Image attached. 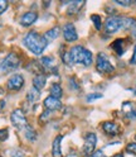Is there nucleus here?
<instances>
[{
  "mask_svg": "<svg viewBox=\"0 0 136 157\" xmlns=\"http://www.w3.org/2000/svg\"><path fill=\"white\" fill-rule=\"evenodd\" d=\"M24 44L32 53L39 56L43 53V51L48 46V41L44 38V36L37 33V32H29L24 37Z\"/></svg>",
  "mask_w": 136,
  "mask_h": 157,
  "instance_id": "f257e3e1",
  "label": "nucleus"
},
{
  "mask_svg": "<svg viewBox=\"0 0 136 157\" xmlns=\"http://www.w3.org/2000/svg\"><path fill=\"white\" fill-rule=\"evenodd\" d=\"M70 62L71 63H80L83 66H90L93 61L92 52L88 51L83 46H73L71 48L70 53Z\"/></svg>",
  "mask_w": 136,
  "mask_h": 157,
  "instance_id": "f03ea898",
  "label": "nucleus"
},
{
  "mask_svg": "<svg viewBox=\"0 0 136 157\" xmlns=\"http://www.w3.org/2000/svg\"><path fill=\"white\" fill-rule=\"evenodd\" d=\"M125 21H126V18H123V17H119V15L110 17L105 23L106 33L113 34L116 32L121 31V29H123L125 28Z\"/></svg>",
  "mask_w": 136,
  "mask_h": 157,
  "instance_id": "7ed1b4c3",
  "label": "nucleus"
},
{
  "mask_svg": "<svg viewBox=\"0 0 136 157\" xmlns=\"http://www.w3.org/2000/svg\"><path fill=\"white\" fill-rule=\"evenodd\" d=\"M19 65H20V58L16 53L12 52L0 62V70H2V72H10L16 70Z\"/></svg>",
  "mask_w": 136,
  "mask_h": 157,
  "instance_id": "20e7f679",
  "label": "nucleus"
},
{
  "mask_svg": "<svg viewBox=\"0 0 136 157\" xmlns=\"http://www.w3.org/2000/svg\"><path fill=\"white\" fill-rule=\"evenodd\" d=\"M96 68L97 71L101 74H111L115 71V67L111 65L109 57L106 53L100 52L97 55V61H96Z\"/></svg>",
  "mask_w": 136,
  "mask_h": 157,
  "instance_id": "39448f33",
  "label": "nucleus"
},
{
  "mask_svg": "<svg viewBox=\"0 0 136 157\" xmlns=\"http://www.w3.org/2000/svg\"><path fill=\"white\" fill-rule=\"evenodd\" d=\"M10 121H12V124L18 129H24L25 127L28 125L27 117L23 113V110H20V109H15L10 114Z\"/></svg>",
  "mask_w": 136,
  "mask_h": 157,
  "instance_id": "423d86ee",
  "label": "nucleus"
},
{
  "mask_svg": "<svg viewBox=\"0 0 136 157\" xmlns=\"http://www.w3.org/2000/svg\"><path fill=\"white\" fill-rule=\"evenodd\" d=\"M96 143H97V136L95 133H88L86 136V140H84L83 153H86L87 156L92 155L95 152V148H96Z\"/></svg>",
  "mask_w": 136,
  "mask_h": 157,
  "instance_id": "0eeeda50",
  "label": "nucleus"
},
{
  "mask_svg": "<svg viewBox=\"0 0 136 157\" xmlns=\"http://www.w3.org/2000/svg\"><path fill=\"white\" fill-rule=\"evenodd\" d=\"M24 86V77L20 74H15L8 80V89L13 91H19Z\"/></svg>",
  "mask_w": 136,
  "mask_h": 157,
  "instance_id": "6e6552de",
  "label": "nucleus"
},
{
  "mask_svg": "<svg viewBox=\"0 0 136 157\" xmlns=\"http://www.w3.org/2000/svg\"><path fill=\"white\" fill-rule=\"evenodd\" d=\"M63 37L67 42H74L78 39V34H77L76 27L72 23H67L63 27Z\"/></svg>",
  "mask_w": 136,
  "mask_h": 157,
  "instance_id": "1a4fd4ad",
  "label": "nucleus"
},
{
  "mask_svg": "<svg viewBox=\"0 0 136 157\" xmlns=\"http://www.w3.org/2000/svg\"><path fill=\"white\" fill-rule=\"evenodd\" d=\"M43 104L48 110H58V109H61V106H62L61 100L57 99V98H54V96H51V95L45 98Z\"/></svg>",
  "mask_w": 136,
  "mask_h": 157,
  "instance_id": "9d476101",
  "label": "nucleus"
},
{
  "mask_svg": "<svg viewBox=\"0 0 136 157\" xmlns=\"http://www.w3.org/2000/svg\"><path fill=\"white\" fill-rule=\"evenodd\" d=\"M37 19H38V14L35 12H28L25 14L22 15L20 18V24L23 27H29V25H32L37 22Z\"/></svg>",
  "mask_w": 136,
  "mask_h": 157,
  "instance_id": "9b49d317",
  "label": "nucleus"
},
{
  "mask_svg": "<svg viewBox=\"0 0 136 157\" xmlns=\"http://www.w3.org/2000/svg\"><path fill=\"white\" fill-rule=\"evenodd\" d=\"M102 129L105 133H107L110 136H116L120 133V127L115 122H105L102 124Z\"/></svg>",
  "mask_w": 136,
  "mask_h": 157,
  "instance_id": "f8f14e48",
  "label": "nucleus"
},
{
  "mask_svg": "<svg viewBox=\"0 0 136 157\" xmlns=\"http://www.w3.org/2000/svg\"><path fill=\"white\" fill-rule=\"evenodd\" d=\"M61 144H62V136H57L53 144H52V155L53 157H62V148H61Z\"/></svg>",
  "mask_w": 136,
  "mask_h": 157,
  "instance_id": "ddd939ff",
  "label": "nucleus"
},
{
  "mask_svg": "<svg viewBox=\"0 0 136 157\" xmlns=\"http://www.w3.org/2000/svg\"><path fill=\"white\" fill-rule=\"evenodd\" d=\"M45 81H47V78L44 75H37L33 78V87H35L37 90H42L45 86Z\"/></svg>",
  "mask_w": 136,
  "mask_h": 157,
  "instance_id": "4468645a",
  "label": "nucleus"
},
{
  "mask_svg": "<svg viewBox=\"0 0 136 157\" xmlns=\"http://www.w3.org/2000/svg\"><path fill=\"white\" fill-rule=\"evenodd\" d=\"M59 28L58 27H54V28H52V29H49V31H47L45 32V34H44V38L47 39L48 42L49 41H54V39H57L58 37H59Z\"/></svg>",
  "mask_w": 136,
  "mask_h": 157,
  "instance_id": "2eb2a0df",
  "label": "nucleus"
},
{
  "mask_svg": "<svg viewBox=\"0 0 136 157\" xmlns=\"http://www.w3.org/2000/svg\"><path fill=\"white\" fill-rule=\"evenodd\" d=\"M84 5V2H72L70 4V6H68L67 9V13L72 15V14H76V13H78L80 12V9Z\"/></svg>",
  "mask_w": 136,
  "mask_h": 157,
  "instance_id": "dca6fc26",
  "label": "nucleus"
},
{
  "mask_svg": "<svg viewBox=\"0 0 136 157\" xmlns=\"http://www.w3.org/2000/svg\"><path fill=\"white\" fill-rule=\"evenodd\" d=\"M39 98H41V91L37 90L35 87H32V89L29 90L28 94H27V99H28V101H30V103H35Z\"/></svg>",
  "mask_w": 136,
  "mask_h": 157,
  "instance_id": "f3484780",
  "label": "nucleus"
},
{
  "mask_svg": "<svg viewBox=\"0 0 136 157\" xmlns=\"http://www.w3.org/2000/svg\"><path fill=\"white\" fill-rule=\"evenodd\" d=\"M24 136H25V138L28 141H30V142H34L37 140V132L32 128L30 125H27L24 128Z\"/></svg>",
  "mask_w": 136,
  "mask_h": 157,
  "instance_id": "a211bd4d",
  "label": "nucleus"
},
{
  "mask_svg": "<svg viewBox=\"0 0 136 157\" xmlns=\"http://www.w3.org/2000/svg\"><path fill=\"white\" fill-rule=\"evenodd\" d=\"M123 43H125L123 39H116V41H115V42L111 44V47H112L113 50L116 51V53H117L119 56H121V55L123 53V50H125Z\"/></svg>",
  "mask_w": 136,
  "mask_h": 157,
  "instance_id": "6ab92c4d",
  "label": "nucleus"
},
{
  "mask_svg": "<svg viewBox=\"0 0 136 157\" xmlns=\"http://www.w3.org/2000/svg\"><path fill=\"white\" fill-rule=\"evenodd\" d=\"M63 95V91H62V87L59 84H53L51 86V96H54L57 99H59V98Z\"/></svg>",
  "mask_w": 136,
  "mask_h": 157,
  "instance_id": "aec40b11",
  "label": "nucleus"
},
{
  "mask_svg": "<svg viewBox=\"0 0 136 157\" xmlns=\"http://www.w3.org/2000/svg\"><path fill=\"white\" fill-rule=\"evenodd\" d=\"M91 19H92V22L96 27L97 31H100V29L102 28V23H101V17L100 15H97V14H92L91 15Z\"/></svg>",
  "mask_w": 136,
  "mask_h": 157,
  "instance_id": "412c9836",
  "label": "nucleus"
},
{
  "mask_svg": "<svg viewBox=\"0 0 136 157\" xmlns=\"http://www.w3.org/2000/svg\"><path fill=\"white\" fill-rule=\"evenodd\" d=\"M41 63H42L44 67L49 68V67H52V66H53V58H52V57H49V56H44V57H42Z\"/></svg>",
  "mask_w": 136,
  "mask_h": 157,
  "instance_id": "4be33fe9",
  "label": "nucleus"
},
{
  "mask_svg": "<svg viewBox=\"0 0 136 157\" xmlns=\"http://www.w3.org/2000/svg\"><path fill=\"white\" fill-rule=\"evenodd\" d=\"M103 95L102 94H100V93H93V94H88L86 96V100L88 101V103H92L93 100H97V99H101Z\"/></svg>",
  "mask_w": 136,
  "mask_h": 157,
  "instance_id": "5701e85b",
  "label": "nucleus"
},
{
  "mask_svg": "<svg viewBox=\"0 0 136 157\" xmlns=\"http://www.w3.org/2000/svg\"><path fill=\"white\" fill-rule=\"evenodd\" d=\"M126 151H129L130 153H136V142L129 143L127 146H126Z\"/></svg>",
  "mask_w": 136,
  "mask_h": 157,
  "instance_id": "b1692460",
  "label": "nucleus"
},
{
  "mask_svg": "<svg viewBox=\"0 0 136 157\" xmlns=\"http://www.w3.org/2000/svg\"><path fill=\"white\" fill-rule=\"evenodd\" d=\"M115 3L119 5H122V6H130L132 4L131 0H115Z\"/></svg>",
  "mask_w": 136,
  "mask_h": 157,
  "instance_id": "393cba45",
  "label": "nucleus"
},
{
  "mask_svg": "<svg viewBox=\"0 0 136 157\" xmlns=\"http://www.w3.org/2000/svg\"><path fill=\"white\" fill-rule=\"evenodd\" d=\"M8 2L6 0H0V14H3L6 9H8Z\"/></svg>",
  "mask_w": 136,
  "mask_h": 157,
  "instance_id": "a878e982",
  "label": "nucleus"
},
{
  "mask_svg": "<svg viewBox=\"0 0 136 157\" xmlns=\"http://www.w3.org/2000/svg\"><path fill=\"white\" fill-rule=\"evenodd\" d=\"M10 157H24V153L20 150H12L10 151Z\"/></svg>",
  "mask_w": 136,
  "mask_h": 157,
  "instance_id": "bb28decb",
  "label": "nucleus"
},
{
  "mask_svg": "<svg viewBox=\"0 0 136 157\" xmlns=\"http://www.w3.org/2000/svg\"><path fill=\"white\" fill-rule=\"evenodd\" d=\"M8 136H9L8 129H0V142L5 141V140L8 138Z\"/></svg>",
  "mask_w": 136,
  "mask_h": 157,
  "instance_id": "cd10ccee",
  "label": "nucleus"
},
{
  "mask_svg": "<svg viewBox=\"0 0 136 157\" xmlns=\"http://www.w3.org/2000/svg\"><path fill=\"white\" fill-rule=\"evenodd\" d=\"M88 157H105V155H103V151L102 150H97L92 155H90Z\"/></svg>",
  "mask_w": 136,
  "mask_h": 157,
  "instance_id": "c85d7f7f",
  "label": "nucleus"
},
{
  "mask_svg": "<svg viewBox=\"0 0 136 157\" xmlns=\"http://www.w3.org/2000/svg\"><path fill=\"white\" fill-rule=\"evenodd\" d=\"M130 63L131 65H136V46L134 47V55H132L131 60H130Z\"/></svg>",
  "mask_w": 136,
  "mask_h": 157,
  "instance_id": "c756f323",
  "label": "nucleus"
},
{
  "mask_svg": "<svg viewBox=\"0 0 136 157\" xmlns=\"http://www.w3.org/2000/svg\"><path fill=\"white\" fill-rule=\"evenodd\" d=\"M131 33H132V36L136 38V22H135V24L131 27Z\"/></svg>",
  "mask_w": 136,
  "mask_h": 157,
  "instance_id": "7c9ffc66",
  "label": "nucleus"
},
{
  "mask_svg": "<svg viewBox=\"0 0 136 157\" xmlns=\"http://www.w3.org/2000/svg\"><path fill=\"white\" fill-rule=\"evenodd\" d=\"M3 93H4V90L2 89V87H0V94H3Z\"/></svg>",
  "mask_w": 136,
  "mask_h": 157,
  "instance_id": "2f4dec72",
  "label": "nucleus"
},
{
  "mask_svg": "<svg viewBox=\"0 0 136 157\" xmlns=\"http://www.w3.org/2000/svg\"><path fill=\"white\" fill-rule=\"evenodd\" d=\"M0 25H2V22H0Z\"/></svg>",
  "mask_w": 136,
  "mask_h": 157,
  "instance_id": "473e14b6",
  "label": "nucleus"
},
{
  "mask_svg": "<svg viewBox=\"0 0 136 157\" xmlns=\"http://www.w3.org/2000/svg\"><path fill=\"white\" fill-rule=\"evenodd\" d=\"M135 140H136V136H135Z\"/></svg>",
  "mask_w": 136,
  "mask_h": 157,
  "instance_id": "72a5a7b5",
  "label": "nucleus"
}]
</instances>
